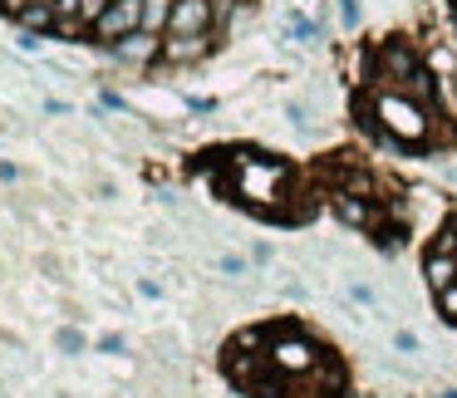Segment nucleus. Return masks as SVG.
Wrapping results in <instances>:
<instances>
[{
	"label": "nucleus",
	"mask_w": 457,
	"mask_h": 398,
	"mask_svg": "<svg viewBox=\"0 0 457 398\" xmlns=\"http://www.w3.org/2000/svg\"><path fill=\"white\" fill-rule=\"evenodd\" d=\"M374 119H378V129L398 143H423L428 138V109L413 104L408 94H398V89L374 99Z\"/></svg>",
	"instance_id": "f257e3e1"
},
{
	"label": "nucleus",
	"mask_w": 457,
	"mask_h": 398,
	"mask_svg": "<svg viewBox=\"0 0 457 398\" xmlns=\"http://www.w3.org/2000/svg\"><path fill=\"white\" fill-rule=\"evenodd\" d=\"M290 178V168H280V162H261V158H246L241 162V178H237V187H241V197L246 202H256V207H266V211H280V182Z\"/></svg>",
	"instance_id": "f03ea898"
},
{
	"label": "nucleus",
	"mask_w": 457,
	"mask_h": 398,
	"mask_svg": "<svg viewBox=\"0 0 457 398\" xmlns=\"http://www.w3.org/2000/svg\"><path fill=\"white\" fill-rule=\"evenodd\" d=\"M266 364L276 369V374H315V369H320V349L310 344L305 335L286 329V335H276V339H270Z\"/></svg>",
	"instance_id": "7ed1b4c3"
},
{
	"label": "nucleus",
	"mask_w": 457,
	"mask_h": 398,
	"mask_svg": "<svg viewBox=\"0 0 457 398\" xmlns=\"http://www.w3.org/2000/svg\"><path fill=\"white\" fill-rule=\"evenodd\" d=\"M143 30V0H113L109 11L94 21V35H99L104 45H119L123 35Z\"/></svg>",
	"instance_id": "20e7f679"
},
{
	"label": "nucleus",
	"mask_w": 457,
	"mask_h": 398,
	"mask_svg": "<svg viewBox=\"0 0 457 398\" xmlns=\"http://www.w3.org/2000/svg\"><path fill=\"white\" fill-rule=\"evenodd\" d=\"M374 70H378V79H398V84H403L408 74L423 70V60H418L413 45L398 40V35H394V40H384V45L374 50Z\"/></svg>",
	"instance_id": "39448f33"
},
{
	"label": "nucleus",
	"mask_w": 457,
	"mask_h": 398,
	"mask_svg": "<svg viewBox=\"0 0 457 398\" xmlns=\"http://www.w3.org/2000/svg\"><path fill=\"white\" fill-rule=\"evenodd\" d=\"M217 25V0H172L168 35H212Z\"/></svg>",
	"instance_id": "423d86ee"
},
{
	"label": "nucleus",
	"mask_w": 457,
	"mask_h": 398,
	"mask_svg": "<svg viewBox=\"0 0 457 398\" xmlns=\"http://www.w3.org/2000/svg\"><path fill=\"white\" fill-rule=\"evenodd\" d=\"M207 54V35H168L162 40V60L168 64H192Z\"/></svg>",
	"instance_id": "0eeeda50"
},
{
	"label": "nucleus",
	"mask_w": 457,
	"mask_h": 398,
	"mask_svg": "<svg viewBox=\"0 0 457 398\" xmlns=\"http://www.w3.org/2000/svg\"><path fill=\"white\" fill-rule=\"evenodd\" d=\"M335 211L349 221V227H374L378 211L369 207V197H359V192H335Z\"/></svg>",
	"instance_id": "6e6552de"
},
{
	"label": "nucleus",
	"mask_w": 457,
	"mask_h": 398,
	"mask_svg": "<svg viewBox=\"0 0 457 398\" xmlns=\"http://www.w3.org/2000/svg\"><path fill=\"white\" fill-rule=\"evenodd\" d=\"M423 276H428V286H433V295L447 290V286H457V256H447V251H428Z\"/></svg>",
	"instance_id": "1a4fd4ad"
},
{
	"label": "nucleus",
	"mask_w": 457,
	"mask_h": 398,
	"mask_svg": "<svg viewBox=\"0 0 457 398\" xmlns=\"http://www.w3.org/2000/svg\"><path fill=\"white\" fill-rule=\"evenodd\" d=\"M113 50H119V60H129V64H143V60H153V54H162V50H158V40H153L148 30L123 35V40L113 45Z\"/></svg>",
	"instance_id": "9d476101"
},
{
	"label": "nucleus",
	"mask_w": 457,
	"mask_h": 398,
	"mask_svg": "<svg viewBox=\"0 0 457 398\" xmlns=\"http://www.w3.org/2000/svg\"><path fill=\"white\" fill-rule=\"evenodd\" d=\"M168 21H172V0H143V30L148 35L168 30Z\"/></svg>",
	"instance_id": "9b49d317"
},
{
	"label": "nucleus",
	"mask_w": 457,
	"mask_h": 398,
	"mask_svg": "<svg viewBox=\"0 0 457 398\" xmlns=\"http://www.w3.org/2000/svg\"><path fill=\"white\" fill-rule=\"evenodd\" d=\"M437 315H443V319H457V286H447V290H437Z\"/></svg>",
	"instance_id": "f8f14e48"
},
{
	"label": "nucleus",
	"mask_w": 457,
	"mask_h": 398,
	"mask_svg": "<svg viewBox=\"0 0 457 398\" xmlns=\"http://www.w3.org/2000/svg\"><path fill=\"white\" fill-rule=\"evenodd\" d=\"M109 5H113V0H79V25H94Z\"/></svg>",
	"instance_id": "ddd939ff"
},
{
	"label": "nucleus",
	"mask_w": 457,
	"mask_h": 398,
	"mask_svg": "<svg viewBox=\"0 0 457 398\" xmlns=\"http://www.w3.org/2000/svg\"><path fill=\"white\" fill-rule=\"evenodd\" d=\"M30 5H35V0H0V15H15V21H21Z\"/></svg>",
	"instance_id": "4468645a"
},
{
	"label": "nucleus",
	"mask_w": 457,
	"mask_h": 398,
	"mask_svg": "<svg viewBox=\"0 0 457 398\" xmlns=\"http://www.w3.org/2000/svg\"><path fill=\"white\" fill-rule=\"evenodd\" d=\"M339 15H345V25H359V0H339Z\"/></svg>",
	"instance_id": "2eb2a0df"
},
{
	"label": "nucleus",
	"mask_w": 457,
	"mask_h": 398,
	"mask_svg": "<svg viewBox=\"0 0 457 398\" xmlns=\"http://www.w3.org/2000/svg\"><path fill=\"white\" fill-rule=\"evenodd\" d=\"M443 398H457V394H443Z\"/></svg>",
	"instance_id": "dca6fc26"
}]
</instances>
